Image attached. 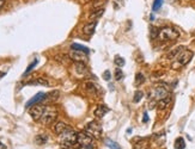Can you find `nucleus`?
I'll return each instance as SVG.
<instances>
[{
    "label": "nucleus",
    "mask_w": 195,
    "mask_h": 149,
    "mask_svg": "<svg viewBox=\"0 0 195 149\" xmlns=\"http://www.w3.org/2000/svg\"><path fill=\"white\" fill-rule=\"evenodd\" d=\"M114 63H115L117 67H122V66H125L126 61H125V59H123V57H121V56H119V55H116L115 59H114Z\"/></svg>",
    "instance_id": "22"
},
{
    "label": "nucleus",
    "mask_w": 195,
    "mask_h": 149,
    "mask_svg": "<svg viewBox=\"0 0 195 149\" xmlns=\"http://www.w3.org/2000/svg\"><path fill=\"white\" fill-rule=\"evenodd\" d=\"M96 25H97V22H91V23L85 24L84 28H83V33L86 35V36H92L94 32H95Z\"/></svg>",
    "instance_id": "12"
},
{
    "label": "nucleus",
    "mask_w": 195,
    "mask_h": 149,
    "mask_svg": "<svg viewBox=\"0 0 195 149\" xmlns=\"http://www.w3.org/2000/svg\"><path fill=\"white\" fill-rule=\"evenodd\" d=\"M71 49L72 50H78V51H83L85 54H89L90 53V49L85 45H81V44H78V43H72L71 44Z\"/></svg>",
    "instance_id": "15"
},
{
    "label": "nucleus",
    "mask_w": 195,
    "mask_h": 149,
    "mask_svg": "<svg viewBox=\"0 0 195 149\" xmlns=\"http://www.w3.org/2000/svg\"><path fill=\"white\" fill-rule=\"evenodd\" d=\"M168 103H169V99H168V98L162 99V100H158V109H159V110L165 109L166 105H168Z\"/></svg>",
    "instance_id": "28"
},
{
    "label": "nucleus",
    "mask_w": 195,
    "mask_h": 149,
    "mask_svg": "<svg viewBox=\"0 0 195 149\" xmlns=\"http://www.w3.org/2000/svg\"><path fill=\"white\" fill-rule=\"evenodd\" d=\"M143 122H144V123L149 122V116H147V114H146V112L144 114V117H143Z\"/></svg>",
    "instance_id": "32"
},
{
    "label": "nucleus",
    "mask_w": 195,
    "mask_h": 149,
    "mask_svg": "<svg viewBox=\"0 0 195 149\" xmlns=\"http://www.w3.org/2000/svg\"><path fill=\"white\" fill-rule=\"evenodd\" d=\"M72 128H71L68 124H66L65 122H58L55 125H54V131L58 134V135H61L66 131H68V130H71Z\"/></svg>",
    "instance_id": "11"
},
{
    "label": "nucleus",
    "mask_w": 195,
    "mask_h": 149,
    "mask_svg": "<svg viewBox=\"0 0 195 149\" xmlns=\"http://www.w3.org/2000/svg\"><path fill=\"white\" fill-rule=\"evenodd\" d=\"M103 12H104V9H102V7H99V9H96L91 14H90V18H96V17H99V16H102L103 14Z\"/></svg>",
    "instance_id": "27"
},
{
    "label": "nucleus",
    "mask_w": 195,
    "mask_h": 149,
    "mask_svg": "<svg viewBox=\"0 0 195 149\" xmlns=\"http://www.w3.org/2000/svg\"><path fill=\"white\" fill-rule=\"evenodd\" d=\"M0 149H6V147L3 145V143H0Z\"/></svg>",
    "instance_id": "34"
},
{
    "label": "nucleus",
    "mask_w": 195,
    "mask_h": 149,
    "mask_svg": "<svg viewBox=\"0 0 195 149\" xmlns=\"http://www.w3.org/2000/svg\"><path fill=\"white\" fill-rule=\"evenodd\" d=\"M37 62H39V60H37V59H35V60H34V61H32V62H31V63H30V65L28 66V68L25 69V72H24V74H23V75L25 77L26 74H29V73H30V72H31V70H32V69L35 68V66L37 65Z\"/></svg>",
    "instance_id": "23"
},
{
    "label": "nucleus",
    "mask_w": 195,
    "mask_h": 149,
    "mask_svg": "<svg viewBox=\"0 0 195 149\" xmlns=\"http://www.w3.org/2000/svg\"><path fill=\"white\" fill-rule=\"evenodd\" d=\"M74 69L79 75H84L85 73H87V68L83 62H76L74 63Z\"/></svg>",
    "instance_id": "14"
},
{
    "label": "nucleus",
    "mask_w": 195,
    "mask_h": 149,
    "mask_svg": "<svg viewBox=\"0 0 195 149\" xmlns=\"http://www.w3.org/2000/svg\"><path fill=\"white\" fill-rule=\"evenodd\" d=\"M182 50H183V47H176V48H174L172 50H170V51L168 53L166 57H168V59H174V57H177V55H179Z\"/></svg>",
    "instance_id": "16"
},
{
    "label": "nucleus",
    "mask_w": 195,
    "mask_h": 149,
    "mask_svg": "<svg viewBox=\"0 0 195 149\" xmlns=\"http://www.w3.org/2000/svg\"><path fill=\"white\" fill-rule=\"evenodd\" d=\"M47 141H48V136L46 134H40V135H37L36 137H35V143L40 144V145L47 143Z\"/></svg>",
    "instance_id": "17"
},
{
    "label": "nucleus",
    "mask_w": 195,
    "mask_h": 149,
    "mask_svg": "<svg viewBox=\"0 0 195 149\" xmlns=\"http://www.w3.org/2000/svg\"><path fill=\"white\" fill-rule=\"evenodd\" d=\"M162 5H163V0H154L153 5H152V11H153V12L158 11L159 9L162 7Z\"/></svg>",
    "instance_id": "24"
},
{
    "label": "nucleus",
    "mask_w": 195,
    "mask_h": 149,
    "mask_svg": "<svg viewBox=\"0 0 195 149\" xmlns=\"http://www.w3.org/2000/svg\"><path fill=\"white\" fill-rule=\"evenodd\" d=\"M144 82H145V77L141 73H138L135 75V85H140V84H144Z\"/></svg>",
    "instance_id": "26"
},
{
    "label": "nucleus",
    "mask_w": 195,
    "mask_h": 149,
    "mask_svg": "<svg viewBox=\"0 0 195 149\" xmlns=\"http://www.w3.org/2000/svg\"><path fill=\"white\" fill-rule=\"evenodd\" d=\"M30 84H34V85H41V86H49L48 80H46L44 78H39V79L34 80V81H30L29 85H30Z\"/></svg>",
    "instance_id": "19"
},
{
    "label": "nucleus",
    "mask_w": 195,
    "mask_h": 149,
    "mask_svg": "<svg viewBox=\"0 0 195 149\" xmlns=\"http://www.w3.org/2000/svg\"><path fill=\"white\" fill-rule=\"evenodd\" d=\"M109 111H110V109H109L108 106H105L104 104H101V105H98V106L96 107L95 115H96V117H104L105 115L109 112Z\"/></svg>",
    "instance_id": "13"
},
{
    "label": "nucleus",
    "mask_w": 195,
    "mask_h": 149,
    "mask_svg": "<svg viewBox=\"0 0 195 149\" xmlns=\"http://www.w3.org/2000/svg\"><path fill=\"white\" fill-rule=\"evenodd\" d=\"M56 116H58V112H56V109L53 107V106H46L44 111H43V115L40 119L41 123L43 124H51L56 119Z\"/></svg>",
    "instance_id": "4"
},
{
    "label": "nucleus",
    "mask_w": 195,
    "mask_h": 149,
    "mask_svg": "<svg viewBox=\"0 0 195 149\" xmlns=\"http://www.w3.org/2000/svg\"><path fill=\"white\" fill-rule=\"evenodd\" d=\"M87 54L83 53V51H78V50H72L69 53V59L73 60L74 62H84L86 61Z\"/></svg>",
    "instance_id": "10"
},
{
    "label": "nucleus",
    "mask_w": 195,
    "mask_h": 149,
    "mask_svg": "<svg viewBox=\"0 0 195 149\" xmlns=\"http://www.w3.org/2000/svg\"><path fill=\"white\" fill-rule=\"evenodd\" d=\"M122 78H123V73H122V70H121L120 68H116V69H115V79H116L117 81H120Z\"/></svg>",
    "instance_id": "29"
},
{
    "label": "nucleus",
    "mask_w": 195,
    "mask_h": 149,
    "mask_svg": "<svg viewBox=\"0 0 195 149\" xmlns=\"http://www.w3.org/2000/svg\"><path fill=\"white\" fill-rule=\"evenodd\" d=\"M103 79H104L105 81H109V80H110V70H105V72L103 73Z\"/></svg>",
    "instance_id": "31"
},
{
    "label": "nucleus",
    "mask_w": 195,
    "mask_h": 149,
    "mask_svg": "<svg viewBox=\"0 0 195 149\" xmlns=\"http://www.w3.org/2000/svg\"><path fill=\"white\" fill-rule=\"evenodd\" d=\"M85 1H90V0H85Z\"/></svg>",
    "instance_id": "37"
},
{
    "label": "nucleus",
    "mask_w": 195,
    "mask_h": 149,
    "mask_svg": "<svg viewBox=\"0 0 195 149\" xmlns=\"http://www.w3.org/2000/svg\"><path fill=\"white\" fill-rule=\"evenodd\" d=\"M143 97H144V93L141 92V91H136V92L134 93V98H133V101H134V103H139L141 99H143Z\"/></svg>",
    "instance_id": "25"
},
{
    "label": "nucleus",
    "mask_w": 195,
    "mask_h": 149,
    "mask_svg": "<svg viewBox=\"0 0 195 149\" xmlns=\"http://www.w3.org/2000/svg\"><path fill=\"white\" fill-rule=\"evenodd\" d=\"M86 88L89 89V92L96 93V86H95L94 84H86Z\"/></svg>",
    "instance_id": "30"
},
{
    "label": "nucleus",
    "mask_w": 195,
    "mask_h": 149,
    "mask_svg": "<svg viewBox=\"0 0 195 149\" xmlns=\"http://www.w3.org/2000/svg\"><path fill=\"white\" fill-rule=\"evenodd\" d=\"M179 36H180V32L176 29L166 26L158 31L157 38L161 42H168V41H175L176 38H179Z\"/></svg>",
    "instance_id": "2"
},
{
    "label": "nucleus",
    "mask_w": 195,
    "mask_h": 149,
    "mask_svg": "<svg viewBox=\"0 0 195 149\" xmlns=\"http://www.w3.org/2000/svg\"><path fill=\"white\" fill-rule=\"evenodd\" d=\"M105 144H107V147H109L110 149H121V147L116 142L111 141L110 138H105Z\"/></svg>",
    "instance_id": "21"
},
{
    "label": "nucleus",
    "mask_w": 195,
    "mask_h": 149,
    "mask_svg": "<svg viewBox=\"0 0 195 149\" xmlns=\"http://www.w3.org/2000/svg\"><path fill=\"white\" fill-rule=\"evenodd\" d=\"M44 109H46L44 105H37V104H36V105L31 106L30 110H29V114H30L31 118H32L34 121H39V122H40V119H41V117H42V115H43Z\"/></svg>",
    "instance_id": "7"
},
{
    "label": "nucleus",
    "mask_w": 195,
    "mask_h": 149,
    "mask_svg": "<svg viewBox=\"0 0 195 149\" xmlns=\"http://www.w3.org/2000/svg\"><path fill=\"white\" fill-rule=\"evenodd\" d=\"M193 51L188 49H183L179 55H177V62L174 63V68H179L177 66H186L188 65L193 59Z\"/></svg>",
    "instance_id": "5"
},
{
    "label": "nucleus",
    "mask_w": 195,
    "mask_h": 149,
    "mask_svg": "<svg viewBox=\"0 0 195 149\" xmlns=\"http://www.w3.org/2000/svg\"><path fill=\"white\" fill-rule=\"evenodd\" d=\"M77 137L78 133L73 131L72 129L68 130V131L60 135V147L64 149H69V148H74L77 144Z\"/></svg>",
    "instance_id": "1"
},
{
    "label": "nucleus",
    "mask_w": 195,
    "mask_h": 149,
    "mask_svg": "<svg viewBox=\"0 0 195 149\" xmlns=\"http://www.w3.org/2000/svg\"><path fill=\"white\" fill-rule=\"evenodd\" d=\"M175 148L176 149H184L186 148V143H184V140L182 137L176 138V141H175Z\"/></svg>",
    "instance_id": "20"
},
{
    "label": "nucleus",
    "mask_w": 195,
    "mask_h": 149,
    "mask_svg": "<svg viewBox=\"0 0 195 149\" xmlns=\"http://www.w3.org/2000/svg\"><path fill=\"white\" fill-rule=\"evenodd\" d=\"M4 75H5V73H3V72H0V79H1V78H3Z\"/></svg>",
    "instance_id": "35"
},
{
    "label": "nucleus",
    "mask_w": 195,
    "mask_h": 149,
    "mask_svg": "<svg viewBox=\"0 0 195 149\" xmlns=\"http://www.w3.org/2000/svg\"><path fill=\"white\" fill-rule=\"evenodd\" d=\"M5 5V0H0V9Z\"/></svg>",
    "instance_id": "33"
},
{
    "label": "nucleus",
    "mask_w": 195,
    "mask_h": 149,
    "mask_svg": "<svg viewBox=\"0 0 195 149\" xmlns=\"http://www.w3.org/2000/svg\"><path fill=\"white\" fill-rule=\"evenodd\" d=\"M168 96H169V92H168L166 87H164L163 85H158L153 91V97L157 100L165 99V98H168Z\"/></svg>",
    "instance_id": "8"
},
{
    "label": "nucleus",
    "mask_w": 195,
    "mask_h": 149,
    "mask_svg": "<svg viewBox=\"0 0 195 149\" xmlns=\"http://www.w3.org/2000/svg\"><path fill=\"white\" fill-rule=\"evenodd\" d=\"M92 136H90L86 131L78 133L77 137V144L76 149H94V143H92Z\"/></svg>",
    "instance_id": "3"
},
{
    "label": "nucleus",
    "mask_w": 195,
    "mask_h": 149,
    "mask_svg": "<svg viewBox=\"0 0 195 149\" xmlns=\"http://www.w3.org/2000/svg\"><path fill=\"white\" fill-rule=\"evenodd\" d=\"M153 19H154V16L151 14V16H150V21H153Z\"/></svg>",
    "instance_id": "36"
},
{
    "label": "nucleus",
    "mask_w": 195,
    "mask_h": 149,
    "mask_svg": "<svg viewBox=\"0 0 195 149\" xmlns=\"http://www.w3.org/2000/svg\"><path fill=\"white\" fill-rule=\"evenodd\" d=\"M47 98V93H43V92H39L36 96L35 97H32L26 104H25V107H28V109H30L31 106H34V105H36V104H40V103H42V100H44Z\"/></svg>",
    "instance_id": "9"
},
{
    "label": "nucleus",
    "mask_w": 195,
    "mask_h": 149,
    "mask_svg": "<svg viewBox=\"0 0 195 149\" xmlns=\"http://www.w3.org/2000/svg\"><path fill=\"white\" fill-rule=\"evenodd\" d=\"M85 131L94 138H99L102 136V126L97 122H90L85 125Z\"/></svg>",
    "instance_id": "6"
},
{
    "label": "nucleus",
    "mask_w": 195,
    "mask_h": 149,
    "mask_svg": "<svg viewBox=\"0 0 195 149\" xmlns=\"http://www.w3.org/2000/svg\"><path fill=\"white\" fill-rule=\"evenodd\" d=\"M133 149H150L147 141H139L136 143H134Z\"/></svg>",
    "instance_id": "18"
}]
</instances>
